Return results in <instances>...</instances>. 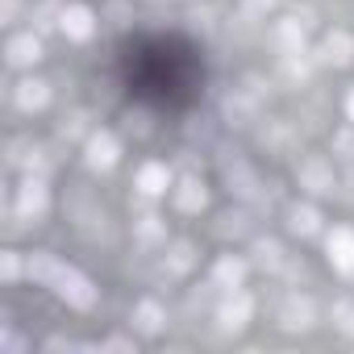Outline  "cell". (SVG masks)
<instances>
[{
    "label": "cell",
    "mask_w": 354,
    "mask_h": 354,
    "mask_svg": "<svg viewBox=\"0 0 354 354\" xmlns=\"http://www.w3.org/2000/svg\"><path fill=\"white\" fill-rule=\"evenodd\" d=\"M30 279L50 283V288H55L67 304H75V308H92V300H96L92 283H88L75 267H63V263L50 259V254H34V259H30Z\"/></svg>",
    "instance_id": "cell-1"
},
{
    "label": "cell",
    "mask_w": 354,
    "mask_h": 354,
    "mask_svg": "<svg viewBox=\"0 0 354 354\" xmlns=\"http://www.w3.org/2000/svg\"><path fill=\"white\" fill-rule=\"evenodd\" d=\"M250 308H254V304H250V296H246V292H230V296H225V304L217 308V325H221L225 333H238V329L250 321Z\"/></svg>",
    "instance_id": "cell-2"
},
{
    "label": "cell",
    "mask_w": 354,
    "mask_h": 354,
    "mask_svg": "<svg viewBox=\"0 0 354 354\" xmlns=\"http://www.w3.org/2000/svg\"><path fill=\"white\" fill-rule=\"evenodd\" d=\"M329 263L342 275H354V230H333L329 234Z\"/></svg>",
    "instance_id": "cell-3"
},
{
    "label": "cell",
    "mask_w": 354,
    "mask_h": 354,
    "mask_svg": "<svg viewBox=\"0 0 354 354\" xmlns=\"http://www.w3.org/2000/svg\"><path fill=\"white\" fill-rule=\"evenodd\" d=\"M300 188H308V192H333V171H329V162L325 158H308L304 167H300Z\"/></svg>",
    "instance_id": "cell-4"
},
{
    "label": "cell",
    "mask_w": 354,
    "mask_h": 354,
    "mask_svg": "<svg viewBox=\"0 0 354 354\" xmlns=\"http://www.w3.org/2000/svg\"><path fill=\"white\" fill-rule=\"evenodd\" d=\"M117 162V138L113 133H92L88 138V167H96V171H109Z\"/></svg>",
    "instance_id": "cell-5"
},
{
    "label": "cell",
    "mask_w": 354,
    "mask_h": 354,
    "mask_svg": "<svg viewBox=\"0 0 354 354\" xmlns=\"http://www.w3.org/2000/svg\"><path fill=\"white\" fill-rule=\"evenodd\" d=\"M46 184L42 180H26L21 184V196H17V209H21V217H42L46 213Z\"/></svg>",
    "instance_id": "cell-6"
},
{
    "label": "cell",
    "mask_w": 354,
    "mask_h": 354,
    "mask_svg": "<svg viewBox=\"0 0 354 354\" xmlns=\"http://www.w3.org/2000/svg\"><path fill=\"white\" fill-rule=\"evenodd\" d=\"M279 325L283 329H308L313 325V304L304 296H288L283 308H279Z\"/></svg>",
    "instance_id": "cell-7"
},
{
    "label": "cell",
    "mask_w": 354,
    "mask_h": 354,
    "mask_svg": "<svg viewBox=\"0 0 354 354\" xmlns=\"http://www.w3.org/2000/svg\"><path fill=\"white\" fill-rule=\"evenodd\" d=\"M63 34L67 38H75V42H84L88 34H92V26H96V17H92V9H84V5H75V9H67L63 17Z\"/></svg>",
    "instance_id": "cell-8"
},
{
    "label": "cell",
    "mask_w": 354,
    "mask_h": 354,
    "mask_svg": "<svg viewBox=\"0 0 354 354\" xmlns=\"http://www.w3.org/2000/svg\"><path fill=\"white\" fill-rule=\"evenodd\" d=\"M275 46H279L283 55H300V46H304V21H300V17L279 21V26H275Z\"/></svg>",
    "instance_id": "cell-9"
},
{
    "label": "cell",
    "mask_w": 354,
    "mask_h": 354,
    "mask_svg": "<svg viewBox=\"0 0 354 354\" xmlns=\"http://www.w3.org/2000/svg\"><path fill=\"white\" fill-rule=\"evenodd\" d=\"M38 59H42V46H38L34 34H21V38L9 42V63H13V67H34Z\"/></svg>",
    "instance_id": "cell-10"
},
{
    "label": "cell",
    "mask_w": 354,
    "mask_h": 354,
    "mask_svg": "<svg viewBox=\"0 0 354 354\" xmlns=\"http://www.w3.org/2000/svg\"><path fill=\"white\" fill-rule=\"evenodd\" d=\"M321 59L333 63V67H346V63L354 59V38H350V34H329L325 46H321Z\"/></svg>",
    "instance_id": "cell-11"
},
{
    "label": "cell",
    "mask_w": 354,
    "mask_h": 354,
    "mask_svg": "<svg viewBox=\"0 0 354 354\" xmlns=\"http://www.w3.org/2000/svg\"><path fill=\"white\" fill-rule=\"evenodd\" d=\"M46 100H50V84H42V80H26V84H17V104H21L26 113L46 109Z\"/></svg>",
    "instance_id": "cell-12"
},
{
    "label": "cell",
    "mask_w": 354,
    "mask_h": 354,
    "mask_svg": "<svg viewBox=\"0 0 354 354\" xmlns=\"http://www.w3.org/2000/svg\"><path fill=\"white\" fill-rule=\"evenodd\" d=\"M242 275H246V263H242V259H221L217 271H213V283L225 288V292H234V288L242 283Z\"/></svg>",
    "instance_id": "cell-13"
},
{
    "label": "cell",
    "mask_w": 354,
    "mask_h": 354,
    "mask_svg": "<svg viewBox=\"0 0 354 354\" xmlns=\"http://www.w3.org/2000/svg\"><path fill=\"white\" fill-rule=\"evenodd\" d=\"M138 188H142L146 196H158V192H167V167H158V162H146V167L138 171Z\"/></svg>",
    "instance_id": "cell-14"
},
{
    "label": "cell",
    "mask_w": 354,
    "mask_h": 354,
    "mask_svg": "<svg viewBox=\"0 0 354 354\" xmlns=\"http://www.w3.org/2000/svg\"><path fill=\"white\" fill-rule=\"evenodd\" d=\"M175 205H180L184 213L205 209V188H201V180H184V184H180V192H175Z\"/></svg>",
    "instance_id": "cell-15"
},
{
    "label": "cell",
    "mask_w": 354,
    "mask_h": 354,
    "mask_svg": "<svg viewBox=\"0 0 354 354\" xmlns=\"http://www.w3.org/2000/svg\"><path fill=\"white\" fill-rule=\"evenodd\" d=\"M133 325H138L142 333H158V329H162V308H158L154 300H142L138 313H133Z\"/></svg>",
    "instance_id": "cell-16"
},
{
    "label": "cell",
    "mask_w": 354,
    "mask_h": 354,
    "mask_svg": "<svg viewBox=\"0 0 354 354\" xmlns=\"http://www.w3.org/2000/svg\"><path fill=\"white\" fill-rule=\"evenodd\" d=\"M288 225H292L296 234H304V238H308V234H317V230H321V217H317V209H292V221H288Z\"/></svg>",
    "instance_id": "cell-17"
},
{
    "label": "cell",
    "mask_w": 354,
    "mask_h": 354,
    "mask_svg": "<svg viewBox=\"0 0 354 354\" xmlns=\"http://www.w3.org/2000/svg\"><path fill=\"white\" fill-rule=\"evenodd\" d=\"M192 267V246L188 242H175V250H171V271H188Z\"/></svg>",
    "instance_id": "cell-18"
},
{
    "label": "cell",
    "mask_w": 354,
    "mask_h": 354,
    "mask_svg": "<svg viewBox=\"0 0 354 354\" xmlns=\"http://www.w3.org/2000/svg\"><path fill=\"white\" fill-rule=\"evenodd\" d=\"M254 250H259V263H263V267H279V259H283L279 242H259Z\"/></svg>",
    "instance_id": "cell-19"
},
{
    "label": "cell",
    "mask_w": 354,
    "mask_h": 354,
    "mask_svg": "<svg viewBox=\"0 0 354 354\" xmlns=\"http://www.w3.org/2000/svg\"><path fill=\"white\" fill-rule=\"evenodd\" d=\"M333 321H337V329L354 333V300H342V304L333 308Z\"/></svg>",
    "instance_id": "cell-20"
},
{
    "label": "cell",
    "mask_w": 354,
    "mask_h": 354,
    "mask_svg": "<svg viewBox=\"0 0 354 354\" xmlns=\"http://www.w3.org/2000/svg\"><path fill=\"white\" fill-rule=\"evenodd\" d=\"M21 275V263H17V254H5V279H17Z\"/></svg>",
    "instance_id": "cell-21"
},
{
    "label": "cell",
    "mask_w": 354,
    "mask_h": 354,
    "mask_svg": "<svg viewBox=\"0 0 354 354\" xmlns=\"http://www.w3.org/2000/svg\"><path fill=\"white\" fill-rule=\"evenodd\" d=\"M80 129H84V117H80V113H75L71 121H63V133H67V138H71V133H80Z\"/></svg>",
    "instance_id": "cell-22"
},
{
    "label": "cell",
    "mask_w": 354,
    "mask_h": 354,
    "mask_svg": "<svg viewBox=\"0 0 354 354\" xmlns=\"http://www.w3.org/2000/svg\"><path fill=\"white\" fill-rule=\"evenodd\" d=\"M142 238H158V217H146V225H142Z\"/></svg>",
    "instance_id": "cell-23"
},
{
    "label": "cell",
    "mask_w": 354,
    "mask_h": 354,
    "mask_svg": "<svg viewBox=\"0 0 354 354\" xmlns=\"http://www.w3.org/2000/svg\"><path fill=\"white\" fill-rule=\"evenodd\" d=\"M346 109H350V121H354V92H350V100H346Z\"/></svg>",
    "instance_id": "cell-24"
}]
</instances>
